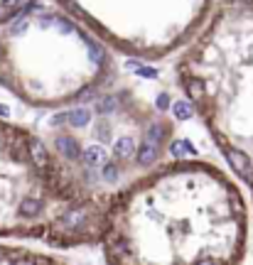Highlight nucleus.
Returning a JSON list of instances; mask_svg holds the SVG:
<instances>
[{"instance_id":"f03ea898","label":"nucleus","mask_w":253,"mask_h":265,"mask_svg":"<svg viewBox=\"0 0 253 265\" xmlns=\"http://www.w3.org/2000/svg\"><path fill=\"white\" fill-rule=\"evenodd\" d=\"M0 260H3V255H0Z\"/></svg>"},{"instance_id":"f257e3e1","label":"nucleus","mask_w":253,"mask_h":265,"mask_svg":"<svg viewBox=\"0 0 253 265\" xmlns=\"http://www.w3.org/2000/svg\"><path fill=\"white\" fill-rule=\"evenodd\" d=\"M0 116H8V108L5 106H0Z\"/></svg>"}]
</instances>
